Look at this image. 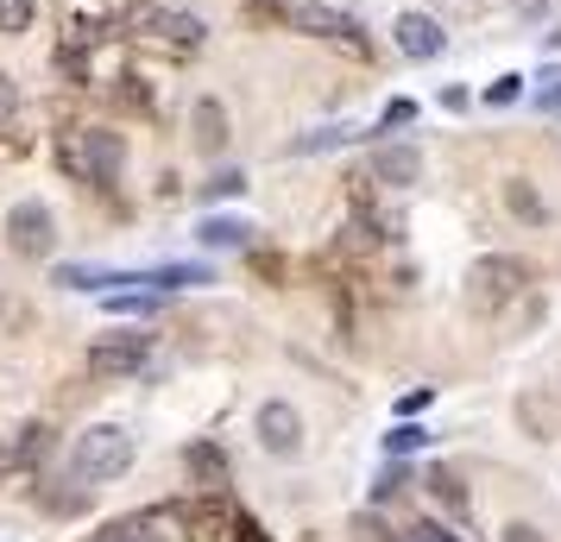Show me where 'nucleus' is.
I'll return each instance as SVG.
<instances>
[{
  "label": "nucleus",
  "instance_id": "f257e3e1",
  "mask_svg": "<svg viewBox=\"0 0 561 542\" xmlns=\"http://www.w3.org/2000/svg\"><path fill=\"white\" fill-rule=\"evenodd\" d=\"M133 466V436L121 423H89L70 448V480L77 486H107V480H121Z\"/></svg>",
  "mask_w": 561,
  "mask_h": 542
},
{
  "label": "nucleus",
  "instance_id": "f03ea898",
  "mask_svg": "<svg viewBox=\"0 0 561 542\" xmlns=\"http://www.w3.org/2000/svg\"><path fill=\"white\" fill-rule=\"evenodd\" d=\"M57 164L77 183H114L121 164H127V146H121V132H107V127H82V132L57 139Z\"/></svg>",
  "mask_w": 561,
  "mask_h": 542
},
{
  "label": "nucleus",
  "instance_id": "7ed1b4c3",
  "mask_svg": "<svg viewBox=\"0 0 561 542\" xmlns=\"http://www.w3.org/2000/svg\"><path fill=\"white\" fill-rule=\"evenodd\" d=\"M127 32H133V38H152V45H164V51H196V45L208 38L203 13L171 7V0H133Z\"/></svg>",
  "mask_w": 561,
  "mask_h": 542
},
{
  "label": "nucleus",
  "instance_id": "20e7f679",
  "mask_svg": "<svg viewBox=\"0 0 561 542\" xmlns=\"http://www.w3.org/2000/svg\"><path fill=\"white\" fill-rule=\"evenodd\" d=\"M524 278H530V272H524V258L485 253L480 265L467 272V303H473V310H480V315H499V310H505V303H511V297L524 290Z\"/></svg>",
  "mask_w": 561,
  "mask_h": 542
},
{
  "label": "nucleus",
  "instance_id": "39448f33",
  "mask_svg": "<svg viewBox=\"0 0 561 542\" xmlns=\"http://www.w3.org/2000/svg\"><path fill=\"white\" fill-rule=\"evenodd\" d=\"M253 436H259V448L265 454H278V461H297L304 454V411L297 404H284V397H265L253 411Z\"/></svg>",
  "mask_w": 561,
  "mask_h": 542
},
{
  "label": "nucleus",
  "instance_id": "423d86ee",
  "mask_svg": "<svg viewBox=\"0 0 561 542\" xmlns=\"http://www.w3.org/2000/svg\"><path fill=\"white\" fill-rule=\"evenodd\" d=\"M290 26L309 32V38H329V45H347L354 57H366V32H359L354 13H341V7H329V0H297L290 7Z\"/></svg>",
  "mask_w": 561,
  "mask_h": 542
},
{
  "label": "nucleus",
  "instance_id": "0eeeda50",
  "mask_svg": "<svg viewBox=\"0 0 561 542\" xmlns=\"http://www.w3.org/2000/svg\"><path fill=\"white\" fill-rule=\"evenodd\" d=\"M45 454H51V429H45V423H20L13 436L0 441V486H26V480H38Z\"/></svg>",
  "mask_w": 561,
  "mask_h": 542
},
{
  "label": "nucleus",
  "instance_id": "6e6552de",
  "mask_svg": "<svg viewBox=\"0 0 561 542\" xmlns=\"http://www.w3.org/2000/svg\"><path fill=\"white\" fill-rule=\"evenodd\" d=\"M146 360H152V335H139V328L102 335L89 347V372H95V379H133Z\"/></svg>",
  "mask_w": 561,
  "mask_h": 542
},
{
  "label": "nucleus",
  "instance_id": "1a4fd4ad",
  "mask_svg": "<svg viewBox=\"0 0 561 542\" xmlns=\"http://www.w3.org/2000/svg\"><path fill=\"white\" fill-rule=\"evenodd\" d=\"M7 246H13V253L20 258H45L57 246V221H51V208L45 203H13L7 208Z\"/></svg>",
  "mask_w": 561,
  "mask_h": 542
},
{
  "label": "nucleus",
  "instance_id": "9d476101",
  "mask_svg": "<svg viewBox=\"0 0 561 542\" xmlns=\"http://www.w3.org/2000/svg\"><path fill=\"white\" fill-rule=\"evenodd\" d=\"M391 45H398L410 64H435V57L448 51V32H442V20H435V13H423V7H404V13L391 20Z\"/></svg>",
  "mask_w": 561,
  "mask_h": 542
},
{
  "label": "nucleus",
  "instance_id": "9b49d317",
  "mask_svg": "<svg viewBox=\"0 0 561 542\" xmlns=\"http://www.w3.org/2000/svg\"><path fill=\"white\" fill-rule=\"evenodd\" d=\"M373 177L391 183V189H410V183L423 177V152L391 139V146H379V152H373Z\"/></svg>",
  "mask_w": 561,
  "mask_h": 542
},
{
  "label": "nucleus",
  "instance_id": "f8f14e48",
  "mask_svg": "<svg viewBox=\"0 0 561 542\" xmlns=\"http://www.w3.org/2000/svg\"><path fill=\"white\" fill-rule=\"evenodd\" d=\"M89 542H171V511L121 517V523H107L102 537H89Z\"/></svg>",
  "mask_w": 561,
  "mask_h": 542
},
{
  "label": "nucleus",
  "instance_id": "ddd939ff",
  "mask_svg": "<svg viewBox=\"0 0 561 542\" xmlns=\"http://www.w3.org/2000/svg\"><path fill=\"white\" fill-rule=\"evenodd\" d=\"M499 196H505V208L517 215V221H524V228H549V203H542V189H536L524 171L499 183Z\"/></svg>",
  "mask_w": 561,
  "mask_h": 542
},
{
  "label": "nucleus",
  "instance_id": "4468645a",
  "mask_svg": "<svg viewBox=\"0 0 561 542\" xmlns=\"http://www.w3.org/2000/svg\"><path fill=\"white\" fill-rule=\"evenodd\" d=\"M190 127H196V146L203 152H221L228 146V107L215 102V95H203V102L190 107Z\"/></svg>",
  "mask_w": 561,
  "mask_h": 542
},
{
  "label": "nucleus",
  "instance_id": "2eb2a0df",
  "mask_svg": "<svg viewBox=\"0 0 561 542\" xmlns=\"http://www.w3.org/2000/svg\"><path fill=\"white\" fill-rule=\"evenodd\" d=\"M183 461H190V473H196V486H203V492H221V486H228V454H221L215 441H196Z\"/></svg>",
  "mask_w": 561,
  "mask_h": 542
},
{
  "label": "nucleus",
  "instance_id": "dca6fc26",
  "mask_svg": "<svg viewBox=\"0 0 561 542\" xmlns=\"http://www.w3.org/2000/svg\"><path fill=\"white\" fill-rule=\"evenodd\" d=\"M247 221H228V215H208L203 228H196V240H203V246H247Z\"/></svg>",
  "mask_w": 561,
  "mask_h": 542
},
{
  "label": "nucleus",
  "instance_id": "f3484780",
  "mask_svg": "<svg viewBox=\"0 0 561 542\" xmlns=\"http://www.w3.org/2000/svg\"><path fill=\"white\" fill-rule=\"evenodd\" d=\"M347 139H354V127H316V132H304V139H290V152H297V158L334 152V146H347Z\"/></svg>",
  "mask_w": 561,
  "mask_h": 542
},
{
  "label": "nucleus",
  "instance_id": "a211bd4d",
  "mask_svg": "<svg viewBox=\"0 0 561 542\" xmlns=\"http://www.w3.org/2000/svg\"><path fill=\"white\" fill-rule=\"evenodd\" d=\"M38 20V0H0V38H20Z\"/></svg>",
  "mask_w": 561,
  "mask_h": 542
},
{
  "label": "nucleus",
  "instance_id": "6ab92c4d",
  "mask_svg": "<svg viewBox=\"0 0 561 542\" xmlns=\"http://www.w3.org/2000/svg\"><path fill=\"white\" fill-rule=\"evenodd\" d=\"M423 486H430L435 498H442V505H455V517L467 511V486H460V480H455V473H448V466H435V473H430V480H423Z\"/></svg>",
  "mask_w": 561,
  "mask_h": 542
},
{
  "label": "nucleus",
  "instance_id": "aec40b11",
  "mask_svg": "<svg viewBox=\"0 0 561 542\" xmlns=\"http://www.w3.org/2000/svg\"><path fill=\"white\" fill-rule=\"evenodd\" d=\"M480 102L485 107H517V102H524V77H511V70H505V77H492Z\"/></svg>",
  "mask_w": 561,
  "mask_h": 542
},
{
  "label": "nucleus",
  "instance_id": "412c9836",
  "mask_svg": "<svg viewBox=\"0 0 561 542\" xmlns=\"http://www.w3.org/2000/svg\"><path fill=\"white\" fill-rule=\"evenodd\" d=\"M423 441H430V429H416V423H398V429L385 436V448H391V454H416Z\"/></svg>",
  "mask_w": 561,
  "mask_h": 542
},
{
  "label": "nucleus",
  "instance_id": "4be33fe9",
  "mask_svg": "<svg viewBox=\"0 0 561 542\" xmlns=\"http://www.w3.org/2000/svg\"><path fill=\"white\" fill-rule=\"evenodd\" d=\"M410 120H416V102H410V95H391V102H385V114H379L385 132H391V127H410Z\"/></svg>",
  "mask_w": 561,
  "mask_h": 542
},
{
  "label": "nucleus",
  "instance_id": "5701e85b",
  "mask_svg": "<svg viewBox=\"0 0 561 542\" xmlns=\"http://www.w3.org/2000/svg\"><path fill=\"white\" fill-rule=\"evenodd\" d=\"M107 310H114V315H152L158 297H133V290H127V297H107Z\"/></svg>",
  "mask_w": 561,
  "mask_h": 542
},
{
  "label": "nucleus",
  "instance_id": "b1692460",
  "mask_svg": "<svg viewBox=\"0 0 561 542\" xmlns=\"http://www.w3.org/2000/svg\"><path fill=\"white\" fill-rule=\"evenodd\" d=\"M536 107H542V114H561V70H549V77H542V89H536Z\"/></svg>",
  "mask_w": 561,
  "mask_h": 542
},
{
  "label": "nucleus",
  "instance_id": "393cba45",
  "mask_svg": "<svg viewBox=\"0 0 561 542\" xmlns=\"http://www.w3.org/2000/svg\"><path fill=\"white\" fill-rule=\"evenodd\" d=\"M240 189H247V177H240V171H221V177L203 183V196H240Z\"/></svg>",
  "mask_w": 561,
  "mask_h": 542
},
{
  "label": "nucleus",
  "instance_id": "a878e982",
  "mask_svg": "<svg viewBox=\"0 0 561 542\" xmlns=\"http://www.w3.org/2000/svg\"><path fill=\"white\" fill-rule=\"evenodd\" d=\"M404 542H460L448 523H410V537Z\"/></svg>",
  "mask_w": 561,
  "mask_h": 542
},
{
  "label": "nucleus",
  "instance_id": "bb28decb",
  "mask_svg": "<svg viewBox=\"0 0 561 542\" xmlns=\"http://www.w3.org/2000/svg\"><path fill=\"white\" fill-rule=\"evenodd\" d=\"M13 107H20V89H13V77H7V70H0V127L13 120Z\"/></svg>",
  "mask_w": 561,
  "mask_h": 542
},
{
  "label": "nucleus",
  "instance_id": "cd10ccee",
  "mask_svg": "<svg viewBox=\"0 0 561 542\" xmlns=\"http://www.w3.org/2000/svg\"><path fill=\"white\" fill-rule=\"evenodd\" d=\"M423 404H430V385H416L410 397H398V423H404V416H416Z\"/></svg>",
  "mask_w": 561,
  "mask_h": 542
},
{
  "label": "nucleus",
  "instance_id": "c85d7f7f",
  "mask_svg": "<svg viewBox=\"0 0 561 542\" xmlns=\"http://www.w3.org/2000/svg\"><path fill=\"white\" fill-rule=\"evenodd\" d=\"M505 542H542V530L536 523H505Z\"/></svg>",
  "mask_w": 561,
  "mask_h": 542
},
{
  "label": "nucleus",
  "instance_id": "c756f323",
  "mask_svg": "<svg viewBox=\"0 0 561 542\" xmlns=\"http://www.w3.org/2000/svg\"><path fill=\"white\" fill-rule=\"evenodd\" d=\"M442 107H448V114H460V107H467V89H460V82H448V89H442Z\"/></svg>",
  "mask_w": 561,
  "mask_h": 542
},
{
  "label": "nucleus",
  "instance_id": "7c9ffc66",
  "mask_svg": "<svg viewBox=\"0 0 561 542\" xmlns=\"http://www.w3.org/2000/svg\"><path fill=\"white\" fill-rule=\"evenodd\" d=\"M542 45H549V51H561V20H556L549 32H542Z\"/></svg>",
  "mask_w": 561,
  "mask_h": 542
}]
</instances>
